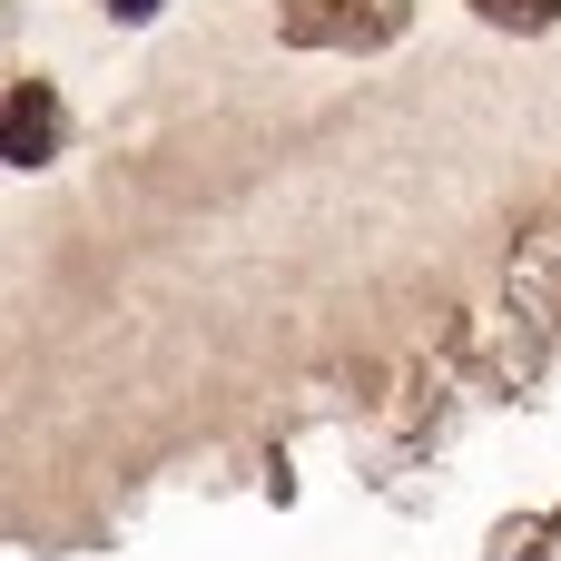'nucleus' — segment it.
<instances>
[{"mask_svg": "<svg viewBox=\"0 0 561 561\" xmlns=\"http://www.w3.org/2000/svg\"><path fill=\"white\" fill-rule=\"evenodd\" d=\"M59 148V99L39 79H10V168H39Z\"/></svg>", "mask_w": 561, "mask_h": 561, "instance_id": "f257e3e1", "label": "nucleus"}, {"mask_svg": "<svg viewBox=\"0 0 561 561\" xmlns=\"http://www.w3.org/2000/svg\"><path fill=\"white\" fill-rule=\"evenodd\" d=\"M483 20H503V30H552L561 20V0H473Z\"/></svg>", "mask_w": 561, "mask_h": 561, "instance_id": "f03ea898", "label": "nucleus"}, {"mask_svg": "<svg viewBox=\"0 0 561 561\" xmlns=\"http://www.w3.org/2000/svg\"><path fill=\"white\" fill-rule=\"evenodd\" d=\"M108 10H118V20H158V0H108Z\"/></svg>", "mask_w": 561, "mask_h": 561, "instance_id": "7ed1b4c3", "label": "nucleus"}]
</instances>
